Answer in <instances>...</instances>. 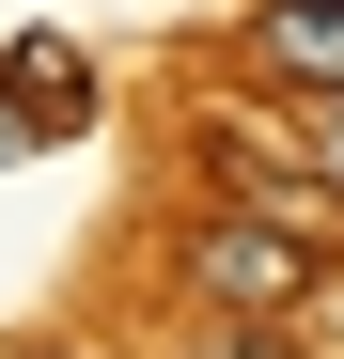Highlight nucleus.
<instances>
[{
	"instance_id": "1",
	"label": "nucleus",
	"mask_w": 344,
	"mask_h": 359,
	"mask_svg": "<svg viewBox=\"0 0 344 359\" xmlns=\"http://www.w3.org/2000/svg\"><path fill=\"white\" fill-rule=\"evenodd\" d=\"M188 297L235 313V328H282V313L313 297V234H282V219H204V234H188Z\"/></svg>"
},
{
	"instance_id": "2",
	"label": "nucleus",
	"mask_w": 344,
	"mask_h": 359,
	"mask_svg": "<svg viewBox=\"0 0 344 359\" xmlns=\"http://www.w3.org/2000/svg\"><path fill=\"white\" fill-rule=\"evenodd\" d=\"M94 126V63H79V47H0V156H16V141H79Z\"/></svg>"
},
{
	"instance_id": "3",
	"label": "nucleus",
	"mask_w": 344,
	"mask_h": 359,
	"mask_svg": "<svg viewBox=\"0 0 344 359\" xmlns=\"http://www.w3.org/2000/svg\"><path fill=\"white\" fill-rule=\"evenodd\" d=\"M251 63L344 109V0H266V16H251Z\"/></svg>"
},
{
	"instance_id": "4",
	"label": "nucleus",
	"mask_w": 344,
	"mask_h": 359,
	"mask_svg": "<svg viewBox=\"0 0 344 359\" xmlns=\"http://www.w3.org/2000/svg\"><path fill=\"white\" fill-rule=\"evenodd\" d=\"M204 359H298V344H266V328H219V344H204Z\"/></svg>"
},
{
	"instance_id": "5",
	"label": "nucleus",
	"mask_w": 344,
	"mask_h": 359,
	"mask_svg": "<svg viewBox=\"0 0 344 359\" xmlns=\"http://www.w3.org/2000/svg\"><path fill=\"white\" fill-rule=\"evenodd\" d=\"M313 188H344V126H329V141H313Z\"/></svg>"
},
{
	"instance_id": "6",
	"label": "nucleus",
	"mask_w": 344,
	"mask_h": 359,
	"mask_svg": "<svg viewBox=\"0 0 344 359\" xmlns=\"http://www.w3.org/2000/svg\"><path fill=\"white\" fill-rule=\"evenodd\" d=\"M32 359H79V344H32Z\"/></svg>"
}]
</instances>
